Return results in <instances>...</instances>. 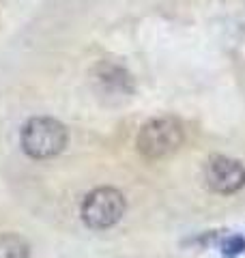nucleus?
I'll return each instance as SVG.
<instances>
[{
	"label": "nucleus",
	"instance_id": "obj_7",
	"mask_svg": "<svg viewBox=\"0 0 245 258\" xmlns=\"http://www.w3.org/2000/svg\"><path fill=\"white\" fill-rule=\"evenodd\" d=\"M243 249H245V239L243 237H236V235L224 239V243H222V254L226 258H236V256L243 252Z\"/></svg>",
	"mask_w": 245,
	"mask_h": 258
},
{
	"label": "nucleus",
	"instance_id": "obj_4",
	"mask_svg": "<svg viewBox=\"0 0 245 258\" xmlns=\"http://www.w3.org/2000/svg\"><path fill=\"white\" fill-rule=\"evenodd\" d=\"M204 181L211 191L230 196L245 185V166L232 157L213 155L204 166Z\"/></svg>",
	"mask_w": 245,
	"mask_h": 258
},
{
	"label": "nucleus",
	"instance_id": "obj_5",
	"mask_svg": "<svg viewBox=\"0 0 245 258\" xmlns=\"http://www.w3.org/2000/svg\"><path fill=\"white\" fill-rule=\"evenodd\" d=\"M91 76H93L95 91L99 93V97L110 99V103H118L134 95L132 76H129L127 69H122L116 62H110V60L97 62Z\"/></svg>",
	"mask_w": 245,
	"mask_h": 258
},
{
	"label": "nucleus",
	"instance_id": "obj_3",
	"mask_svg": "<svg viewBox=\"0 0 245 258\" xmlns=\"http://www.w3.org/2000/svg\"><path fill=\"white\" fill-rule=\"evenodd\" d=\"M125 209V196L116 187H97L82 200L80 215L91 230H108L122 220Z\"/></svg>",
	"mask_w": 245,
	"mask_h": 258
},
{
	"label": "nucleus",
	"instance_id": "obj_2",
	"mask_svg": "<svg viewBox=\"0 0 245 258\" xmlns=\"http://www.w3.org/2000/svg\"><path fill=\"white\" fill-rule=\"evenodd\" d=\"M183 140H185V127L181 120L174 116H157L146 120L140 127L136 147L144 159L155 161L176 153L181 149Z\"/></svg>",
	"mask_w": 245,
	"mask_h": 258
},
{
	"label": "nucleus",
	"instance_id": "obj_6",
	"mask_svg": "<svg viewBox=\"0 0 245 258\" xmlns=\"http://www.w3.org/2000/svg\"><path fill=\"white\" fill-rule=\"evenodd\" d=\"M0 258H30L28 241L15 232H0Z\"/></svg>",
	"mask_w": 245,
	"mask_h": 258
},
{
	"label": "nucleus",
	"instance_id": "obj_1",
	"mask_svg": "<svg viewBox=\"0 0 245 258\" xmlns=\"http://www.w3.org/2000/svg\"><path fill=\"white\" fill-rule=\"evenodd\" d=\"M22 149L32 159H52L60 155L69 142L65 123L52 116H32L22 127Z\"/></svg>",
	"mask_w": 245,
	"mask_h": 258
}]
</instances>
